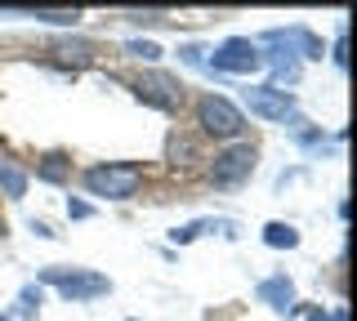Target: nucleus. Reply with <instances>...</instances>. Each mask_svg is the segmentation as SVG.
Masks as SVG:
<instances>
[{"label": "nucleus", "mask_w": 357, "mask_h": 321, "mask_svg": "<svg viewBox=\"0 0 357 321\" xmlns=\"http://www.w3.org/2000/svg\"><path fill=\"white\" fill-rule=\"evenodd\" d=\"M308 321H349V313H344V308H335V313H321V308H317V313H308Z\"/></svg>", "instance_id": "nucleus-14"}, {"label": "nucleus", "mask_w": 357, "mask_h": 321, "mask_svg": "<svg viewBox=\"0 0 357 321\" xmlns=\"http://www.w3.org/2000/svg\"><path fill=\"white\" fill-rule=\"evenodd\" d=\"M264 241H268L273 250H295V246H299V232L290 228V224H268V228H264Z\"/></svg>", "instance_id": "nucleus-9"}, {"label": "nucleus", "mask_w": 357, "mask_h": 321, "mask_svg": "<svg viewBox=\"0 0 357 321\" xmlns=\"http://www.w3.org/2000/svg\"><path fill=\"white\" fill-rule=\"evenodd\" d=\"M134 94L152 107H174L178 103V81H170V76H161V72H148V76L134 81Z\"/></svg>", "instance_id": "nucleus-7"}, {"label": "nucleus", "mask_w": 357, "mask_h": 321, "mask_svg": "<svg viewBox=\"0 0 357 321\" xmlns=\"http://www.w3.org/2000/svg\"><path fill=\"white\" fill-rule=\"evenodd\" d=\"M143 183V165L121 161V165H89L85 170V187L94 196H107V201H126V196L139 192Z\"/></svg>", "instance_id": "nucleus-1"}, {"label": "nucleus", "mask_w": 357, "mask_h": 321, "mask_svg": "<svg viewBox=\"0 0 357 321\" xmlns=\"http://www.w3.org/2000/svg\"><path fill=\"white\" fill-rule=\"evenodd\" d=\"M0 321H9V317H0Z\"/></svg>", "instance_id": "nucleus-17"}, {"label": "nucleus", "mask_w": 357, "mask_h": 321, "mask_svg": "<svg viewBox=\"0 0 357 321\" xmlns=\"http://www.w3.org/2000/svg\"><path fill=\"white\" fill-rule=\"evenodd\" d=\"M259 299L268 308H290L295 304V285L286 276H268V281H259Z\"/></svg>", "instance_id": "nucleus-8"}, {"label": "nucleus", "mask_w": 357, "mask_h": 321, "mask_svg": "<svg viewBox=\"0 0 357 321\" xmlns=\"http://www.w3.org/2000/svg\"><path fill=\"white\" fill-rule=\"evenodd\" d=\"M197 120L206 125V134H215V139H237L241 130H245L241 112L228 103V98H219V94H206L197 103Z\"/></svg>", "instance_id": "nucleus-3"}, {"label": "nucleus", "mask_w": 357, "mask_h": 321, "mask_svg": "<svg viewBox=\"0 0 357 321\" xmlns=\"http://www.w3.org/2000/svg\"><path fill=\"white\" fill-rule=\"evenodd\" d=\"M40 281L54 285L63 299H98L112 290V281L103 272H85V268H45Z\"/></svg>", "instance_id": "nucleus-2"}, {"label": "nucleus", "mask_w": 357, "mask_h": 321, "mask_svg": "<svg viewBox=\"0 0 357 321\" xmlns=\"http://www.w3.org/2000/svg\"><path fill=\"white\" fill-rule=\"evenodd\" d=\"M67 214H72V219H89V214H94V210H89L85 201H67Z\"/></svg>", "instance_id": "nucleus-15"}, {"label": "nucleus", "mask_w": 357, "mask_h": 321, "mask_svg": "<svg viewBox=\"0 0 357 321\" xmlns=\"http://www.w3.org/2000/svg\"><path fill=\"white\" fill-rule=\"evenodd\" d=\"M210 63H215L219 72H237V76H250L255 68H264V54L255 40H245V36H232V40H223V45L210 54Z\"/></svg>", "instance_id": "nucleus-5"}, {"label": "nucleus", "mask_w": 357, "mask_h": 321, "mask_svg": "<svg viewBox=\"0 0 357 321\" xmlns=\"http://www.w3.org/2000/svg\"><path fill=\"white\" fill-rule=\"evenodd\" d=\"M0 192L14 196V201H18V196H27V174H22L18 165H0Z\"/></svg>", "instance_id": "nucleus-10"}, {"label": "nucleus", "mask_w": 357, "mask_h": 321, "mask_svg": "<svg viewBox=\"0 0 357 321\" xmlns=\"http://www.w3.org/2000/svg\"><path fill=\"white\" fill-rule=\"evenodd\" d=\"M130 54H134V58H148V63H156V58H161V49H156L152 45V40H130V45H126Z\"/></svg>", "instance_id": "nucleus-12"}, {"label": "nucleus", "mask_w": 357, "mask_h": 321, "mask_svg": "<svg viewBox=\"0 0 357 321\" xmlns=\"http://www.w3.org/2000/svg\"><path fill=\"white\" fill-rule=\"evenodd\" d=\"M197 232H201V224H188V228H178V232H174V241H192Z\"/></svg>", "instance_id": "nucleus-16"}, {"label": "nucleus", "mask_w": 357, "mask_h": 321, "mask_svg": "<svg viewBox=\"0 0 357 321\" xmlns=\"http://www.w3.org/2000/svg\"><path fill=\"white\" fill-rule=\"evenodd\" d=\"M250 170H255V148L250 143H237V148H228V152H219L215 165H210V183L215 187H237L250 179Z\"/></svg>", "instance_id": "nucleus-4"}, {"label": "nucleus", "mask_w": 357, "mask_h": 321, "mask_svg": "<svg viewBox=\"0 0 357 321\" xmlns=\"http://www.w3.org/2000/svg\"><path fill=\"white\" fill-rule=\"evenodd\" d=\"M31 18H45V23H54V27H72L76 18V9H31Z\"/></svg>", "instance_id": "nucleus-11"}, {"label": "nucleus", "mask_w": 357, "mask_h": 321, "mask_svg": "<svg viewBox=\"0 0 357 321\" xmlns=\"http://www.w3.org/2000/svg\"><path fill=\"white\" fill-rule=\"evenodd\" d=\"M63 174H67V165H63V157H50L40 165V179H50V183H63Z\"/></svg>", "instance_id": "nucleus-13"}, {"label": "nucleus", "mask_w": 357, "mask_h": 321, "mask_svg": "<svg viewBox=\"0 0 357 321\" xmlns=\"http://www.w3.org/2000/svg\"><path fill=\"white\" fill-rule=\"evenodd\" d=\"M245 107L264 120H286L295 112V98L286 90H277V85H250V90H245Z\"/></svg>", "instance_id": "nucleus-6"}]
</instances>
